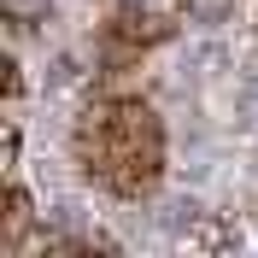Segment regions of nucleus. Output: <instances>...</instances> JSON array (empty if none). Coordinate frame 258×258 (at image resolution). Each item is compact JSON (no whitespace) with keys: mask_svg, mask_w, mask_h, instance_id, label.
Returning <instances> with one entry per match:
<instances>
[{"mask_svg":"<svg viewBox=\"0 0 258 258\" xmlns=\"http://www.w3.org/2000/svg\"><path fill=\"white\" fill-rule=\"evenodd\" d=\"M0 12L12 18V24H47L53 0H0Z\"/></svg>","mask_w":258,"mask_h":258,"instance_id":"20e7f679","label":"nucleus"},{"mask_svg":"<svg viewBox=\"0 0 258 258\" xmlns=\"http://www.w3.org/2000/svg\"><path fill=\"white\" fill-rule=\"evenodd\" d=\"M170 35V24L153 12H141V6H123V12H112L106 24H100V59L112 64V71H123V64H135L141 53H153Z\"/></svg>","mask_w":258,"mask_h":258,"instance_id":"f03ea898","label":"nucleus"},{"mask_svg":"<svg viewBox=\"0 0 258 258\" xmlns=\"http://www.w3.org/2000/svg\"><path fill=\"white\" fill-rule=\"evenodd\" d=\"M30 194H24V182H12L6 188V229H0V246L6 252H24V229H30Z\"/></svg>","mask_w":258,"mask_h":258,"instance_id":"7ed1b4c3","label":"nucleus"},{"mask_svg":"<svg viewBox=\"0 0 258 258\" xmlns=\"http://www.w3.org/2000/svg\"><path fill=\"white\" fill-rule=\"evenodd\" d=\"M71 159L100 194L147 200L164 182V123L135 94H100L71 123Z\"/></svg>","mask_w":258,"mask_h":258,"instance_id":"f257e3e1","label":"nucleus"}]
</instances>
